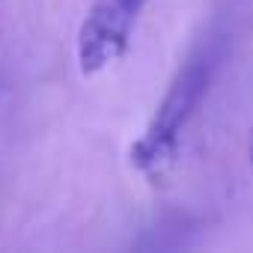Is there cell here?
Here are the masks:
<instances>
[{"label": "cell", "mask_w": 253, "mask_h": 253, "mask_svg": "<svg viewBox=\"0 0 253 253\" xmlns=\"http://www.w3.org/2000/svg\"><path fill=\"white\" fill-rule=\"evenodd\" d=\"M217 66H220V48L214 42L194 51L188 63L170 81L143 137L131 146V164L152 185L164 182L167 173L173 170L176 155H179V134L188 125V119L194 116V110L200 107V101L206 98Z\"/></svg>", "instance_id": "1"}, {"label": "cell", "mask_w": 253, "mask_h": 253, "mask_svg": "<svg viewBox=\"0 0 253 253\" xmlns=\"http://www.w3.org/2000/svg\"><path fill=\"white\" fill-rule=\"evenodd\" d=\"M149 0H95L78 30V63L84 75H98L131 45V33Z\"/></svg>", "instance_id": "2"}, {"label": "cell", "mask_w": 253, "mask_h": 253, "mask_svg": "<svg viewBox=\"0 0 253 253\" xmlns=\"http://www.w3.org/2000/svg\"><path fill=\"white\" fill-rule=\"evenodd\" d=\"M250 164H253V137H250Z\"/></svg>", "instance_id": "3"}]
</instances>
